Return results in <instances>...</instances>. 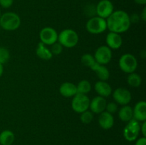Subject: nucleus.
Segmentation results:
<instances>
[{
  "label": "nucleus",
  "mask_w": 146,
  "mask_h": 145,
  "mask_svg": "<svg viewBox=\"0 0 146 145\" xmlns=\"http://www.w3.org/2000/svg\"><path fill=\"white\" fill-rule=\"evenodd\" d=\"M106 24L107 28L111 32L120 34L128 31L131 23L128 13L123 10H117L106 18Z\"/></svg>",
  "instance_id": "obj_1"
},
{
  "label": "nucleus",
  "mask_w": 146,
  "mask_h": 145,
  "mask_svg": "<svg viewBox=\"0 0 146 145\" xmlns=\"http://www.w3.org/2000/svg\"><path fill=\"white\" fill-rule=\"evenodd\" d=\"M77 93L87 95L91 90V82L87 80H82L76 85Z\"/></svg>",
  "instance_id": "obj_22"
},
{
  "label": "nucleus",
  "mask_w": 146,
  "mask_h": 145,
  "mask_svg": "<svg viewBox=\"0 0 146 145\" xmlns=\"http://www.w3.org/2000/svg\"><path fill=\"white\" fill-rule=\"evenodd\" d=\"M94 56L96 62L105 65L111 61L112 51L107 45H101L97 48Z\"/></svg>",
  "instance_id": "obj_8"
},
{
  "label": "nucleus",
  "mask_w": 146,
  "mask_h": 145,
  "mask_svg": "<svg viewBox=\"0 0 146 145\" xmlns=\"http://www.w3.org/2000/svg\"><path fill=\"white\" fill-rule=\"evenodd\" d=\"M140 18H141L143 21H146V8L145 7L143 9L142 12H141V16H140Z\"/></svg>",
  "instance_id": "obj_33"
},
{
  "label": "nucleus",
  "mask_w": 146,
  "mask_h": 145,
  "mask_svg": "<svg viewBox=\"0 0 146 145\" xmlns=\"http://www.w3.org/2000/svg\"><path fill=\"white\" fill-rule=\"evenodd\" d=\"M36 54L38 58L45 60V61H48V60L51 59L53 57L49 48H47L45 44L41 42H40L37 45V48L36 49Z\"/></svg>",
  "instance_id": "obj_19"
},
{
  "label": "nucleus",
  "mask_w": 146,
  "mask_h": 145,
  "mask_svg": "<svg viewBox=\"0 0 146 145\" xmlns=\"http://www.w3.org/2000/svg\"><path fill=\"white\" fill-rule=\"evenodd\" d=\"M10 58L9 51L4 47H0V63L3 64L7 62Z\"/></svg>",
  "instance_id": "obj_26"
},
{
  "label": "nucleus",
  "mask_w": 146,
  "mask_h": 145,
  "mask_svg": "<svg viewBox=\"0 0 146 145\" xmlns=\"http://www.w3.org/2000/svg\"><path fill=\"white\" fill-rule=\"evenodd\" d=\"M90 101L89 98L86 95L77 93L73 97L71 107L74 112L81 114L89 109Z\"/></svg>",
  "instance_id": "obj_7"
},
{
  "label": "nucleus",
  "mask_w": 146,
  "mask_h": 145,
  "mask_svg": "<svg viewBox=\"0 0 146 145\" xmlns=\"http://www.w3.org/2000/svg\"><path fill=\"white\" fill-rule=\"evenodd\" d=\"M106 42L108 48L111 50H115L121 48L123 44V39L119 34L110 31V33H108L106 36Z\"/></svg>",
  "instance_id": "obj_13"
},
{
  "label": "nucleus",
  "mask_w": 146,
  "mask_h": 145,
  "mask_svg": "<svg viewBox=\"0 0 146 145\" xmlns=\"http://www.w3.org/2000/svg\"><path fill=\"white\" fill-rule=\"evenodd\" d=\"M133 1L139 5H145L146 4V0H133Z\"/></svg>",
  "instance_id": "obj_34"
},
{
  "label": "nucleus",
  "mask_w": 146,
  "mask_h": 145,
  "mask_svg": "<svg viewBox=\"0 0 146 145\" xmlns=\"http://www.w3.org/2000/svg\"><path fill=\"white\" fill-rule=\"evenodd\" d=\"M127 82L130 86L133 88H138L142 83V78L138 74L135 72L130 73L127 78Z\"/></svg>",
  "instance_id": "obj_23"
},
{
  "label": "nucleus",
  "mask_w": 146,
  "mask_h": 145,
  "mask_svg": "<svg viewBox=\"0 0 146 145\" xmlns=\"http://www.w3.org/2000/svg\"><path fill=\"white\" fill-rule=\"evenodd\" d=\"M81 63L86 67L91 68L93 65L95 64L96 61L94 55L90 53H85L81 56Z\"/></svg>",
  "instance_id": "obj_24"
},
{
  "label": "nucleus",
  "mask_w": 146,
  "mask_h": 145,
  "mask_svg": "<svg viewBox=\"0 0 146 145\" xmlns=\"http://www.w3.org/2000/svg\"><path fill=\"white\" fill-rule=\"evenodd\" d=\"M94 88H95L96 92L98 93L99 96L105 98L109 97L113 92L112 88L106 81H98V82H96Z\"/></svg>",
  "instance_id": "obj_16"
},
{
  "label": "nucleus",
  "mask_w": 146,
  "mask_h": 145,
  "mask_svg": "<svg viewBox=\"0 0 146 145\" xmlns=\"http://www.w3.org/2000/svg\"><path fill=\"white\" fill-rule=\"evenodd\" d=\"M4 72V67H3V64L0 63V77L3 75Z\"/></svg>",
  "instance_id": "obj_35"
},
{
  "label": "nucleus",
  "mask_w": 146,
  "mask_h": 145,
  "mask_svg": "<svg viewBox=\"0 0 146 145\" xmlns=\"http://www.w3.org/2000/svg\"><path fill=\"white\" fill-rule=\"evenodd\" d=\"M59 92L64 98H73L77 94L76 85L70 82H65L61 85Z\"/></svg>",
  "instance_id": "obj_17"
},
{
  "label": "nucleus",
  "mask_w": 146,
  "mask_h": 145,
  "mask_svg": "<svg viewBox=\"0 0 146 145\" xmlns=\"http://www.w3.org/2000/svg\"><path fill=\"white\" fill-rule=\"evenodd\" d=\"M39 38L41 43L51 45L58 41V33L52 27H44L40 31Z\"/></svg>",
  "instance_id": "obj_9"
},
{
  "label": "nucleus",
  "mask_w": 146,
  "mask_h": 145,
  "mask_svg": "<svg viewBox=\"0 0 146 145\" xmlns=\"http://www.w3.org/2000/svg\"><path fill=\"white\" fill-rule=\"evenodd\" d=\"M1 10H0V17H1Z\"/></svg>",
  "instance_id": "obj_36"
},
{
  "label": "nucleus",
  "mask_w": 146,
  "mask_h": 145,
  "mask_svg": "<svg viewBox=\"0 0 146 145\" xmlns=\"http://www.w3.org/2000/svg\"><path fill=\"white\" fill-rule=\"evenodd\" d=\"M91 69L96 73L97 76L99 78L100 80L106 81L109 78L110 72L108 68L104 65H101V64L96 62L95 64L91 67Z\"/></svg>",
  "instance_id": "obj_18"
},
{
  "label": "nucleus",
  "mask_w": 146,
  "mask_h": 145,
  "mask_svg": "<svg viewBox=\"0 0 146 145\" xmlns=\"http://www.w3.org/2000/svg\"><path fill=\"white\" fill-rule=\"evenodd\" d=\"M129 17L131 23H138L140 20V16L137 14H133Z\"/></svg>",
  "instance_id": "obj_30"
},
{
  "label": "nucleus",
  "mask_w": 146,
  "mask_h": 145,
  "mask_svg": "<svg viewBox=\"0 0 146 145\" xmlns=\"http://www.w3.org/2000/svg\"><path fill=\"white\" fill-rule=\"evenodd\" d=\"M114 11V7L110 0H101L96 7V13L101 18L106 19Z\"/></svg>",
  "instance_id": "obj_10"
},
{
  "label": "nucleus",
  "mask_w": 146,
  "mask_h": 145,
  "mask_svg": "<svg viewBox=\"0 0 146 145\" xmlns=\"http://www.w3.org/2000/svg\"><path fill=\"white\" fill-rule=\"evenodd\" d=\"M15 140V135L12 131L6 129L0 133V144L11 145Z\"/></svg>",
  "instance_id": "obj_21"
},
{
  "label": "nucleus",
  "mask_w": 146,
  "mask_h": 145,
  "mask_svg": "<svg viewBox=\"0 0 146 145\" xmlns=\"http://www.w3.org/2000/svg\"><path fill=\"white\" fill-rule=\"evenodd\" d=\"M86 28L90 34H101L107 29L106 20L98 16H92L87 21Z\"/></svg>",
  "instance_id": "obj_4"
},
{
  "label": "nucleus",
  "mask_w": 146,
  "mask_h": 145,
  "mask_svg": "<svg viewBox=\"0 0 146 145\" xmlns=\"http://www.w3.org/2000/svg\"><path fill=\"white\" fill-rule=\"evenodd\" d=\"M106 111L109 112L110 114H115L118 111V104L114 102H110L107 103L106 107Z\"/></svg>",
  "instance_id": "obj_28"
},
{
  "label": "nucleus",
  "mask_w": 146,
  "mask_h": 145,
  "mask_svg": "<svg viewBox=\"0 0 146 145\" xmlns=\"http://www.w3.org/2000/svg\"><path fill=\"white\" fill-rule=\"evenodd\" d=\"M113 98L117 104L122 105H127L132 99L131 92L124 88H118L113 92Z\"/></svg>",
  "instance_id": "obj_11"
},
{
  "label": "nucleus",
  "mask_w": 146,
  "mask_h": 145,
  "mask_svg": "<svg viewBox=\"0 0 146 145\" xmlns=\"http://www.w3.org/2000/svg\"><path fill=\"white\" fill-rule=\"evenodd\" d=\"M141 132V125L139 122L132 119L128 122V124L123 129V136L128 142H134L137 139Z\"/></svg>",
  "instance_id": "obj_6"
},
{
  "label": "nucleus",
  "mask_w": 146,
  "mask_h": 145,
  "mask_svg": "<svg viewBox=\"0 0 146 145\" xmlns=\"http://www.w3.org/2000/svg\"><path fill=\"white\" fill-rule=\"evenodd\" d=\"M79 37L76 31L73 29L67 28L61 31L59 34H58V43L63 47L71 48H74L78 44Z\"/></svg>",
  "instance_id": "obj_3"
},
{
  "label": "nucleus",
  "mask_w": 146,
  "mask_h": 145,
  "mask_svg": "<svg viewBox=\"0 0 146 145\" xmlns=\"http://www.w3.org/2000/svg\"><path fill=\"white\" fill-rule=\"evenodd\" d=\"M118 64L123 72L130 74L136 71L138 67V61L133 54L125 53L121 56Z\"/></svg>",
  "instance_id": "obj_5"
},
{
  "label": "nucleus",
  "mask_w": 146,
  "mask_h": 145,
  "mask_svg": "<svg viewBox=\"0 0 146 145\" xmlns=\"http://www.w3.org/2000/svg\"><path fill=\"white\" fill-rule=\"evenodd\" d=\"M14 0H0V6L4 9H8L12 6Z\"/></svg>",
  "instance_id": "obj_29"
},
{
  "label": "nucleus",
  "mask_w": 146,
  "mask_h": 145,
  "mask_svg": "<svg viewBox=\"0 0 146 145\" xmlns=\"http://www.w3.org/2000/svg\"><path fill=\"white\" fill-rule=\"evenodd\" d=\"M0 29H1V27H0Z\"/></svg>",
  "instance_id": "obj_37"
},
{
  "label": "nucleus",
  "mask_w": 146,
  "mask_h": 145,
  "mask_svg": "<svg viewBox=\"0 0 146 145\" xmlns=\"http://www.w3.org/2000/svg\"><path fill=\"white\" fill-rule=\"evenodd\" d=\"M99 115L98 124L102 129L108 130V129H110L113 127L114 117L112 114H110L109 112L105 110Z\"/></svg>",
  "instance_id": "obj_14"
},
{
  "label": "nucleus",
  "mask_w": 146,
  "mask_h": 145,
  "mask_svg": "<svg viewBox=\"0 0 146 145\" xmlns=\"http://www.w3.org/2000/svg\"><path fill=\"white\" fill-rule=\"evenodd\" d=\"M0 145H1V144H0Z\"/></svg>",
  "instance_id": "obj_38"
},
{
  "label": "nucleus",
  "mask_w": 146,
  "mask_h": 145,
  "mask_svg": "<svg viewBox=\"0 0 146 145\" xmlns=\"http://www.w3.org/2000/svg\"><path fill=\"white\" fill-rule=\"evenodd\" d=\"M107 102L105 98L101 96H96L90 101L89 108L93 113L101 114L106 110Z\"/></svg>",
  "instance_id": "obj_12"
},
{
  "label": "nucleus",
  "mask_w": 146,
  "mask_h": 145,
  "mask_svg": "<svg viewBox=\"0 0 146 145\" xmlns=\"http://www.w3.org/2000/svg\"><path fill=\"white\" fill-rule=\"evenodd\" d=\"M21 25L19 16L14 12H6L0 17V27L6 31H14Z\"/></svg>",
  "instance_id": "obj_2"
},
{
  "label": "nucleus",
  "mask_w": 146,
  "mask_h": 145,
  "mask_svg": "<svg viewBox=\"0 0 146 145\" xmlns=\"http://www.w3.org/2000/svg\"><path fill=\"white\" fill-rule=\"evenodd\" d=\"M133 119L138 122L146 121V102L145 101H139L135 104L133 109Z\"/></svg>",
  "instance_id": "obj_15"
},
{
  "label": "nucleus",
  "mask_w": 146,
  "mask_h": 145,
  "mask_svg": "<svg viewBox=\"0 0 146 145\" xmlns=\"http://www.w3.org/2000/svg\"><path fill=\"white\" fill-rule=\"evenodd\" d=\"M118 117L123 122H129L133 119V108L129 105H123L118 111Z\"/></svg>",
  "instance_id": "obj_20"
},
{
  "label": "nucleus",
  "mask_w": 146,
  "mask_h": 145,
  "mask_svg": "<svg viewBox=\"0 0 146 145\" xmlns=\"http://www.w3.org/2000/svg\"><path fill=\"white\" fill-rule=\"evenodd\" d=\"M135 145H146V137L142 136V137L136 139Z\"/></svg>",
  "instance_id": "obj_31"
},
{
  "label": "nucleus",
  "mask_w": 146,
  "mask_h": 145,
  "mask_svg": "<svg viewBox=\"0 0 146 145\" xmlns=\"http://www.w3.org/2000/svg\"><path fill=\"white\" fill-rule=\"evenodd\" d=\"M141 132L143 134V136L146 137V121L143 122L142 125H141Z\"/></svg>",
  "instance_id": "obj_32"
},
{
  "label": "nucleus",
  "mask_w": 146,
  "mask_h": 145,
  "mask_svg": "<svg viewBox=\"0 0 146 145\" xmlns=\"http://www.w3.org/2000/svg\"><path fill=\"white\" fill-rule=\"evenodd\" d=\"M93 119H94V113L91 110L89 111L88 109V110L81 113L80 119L83 124H85V125L90 124L92 122Z\"/></svg>",
  "instance_id": "obj_25"
},
{
  "label": "nucleus",
  "mask_w": 146,
  "mask_h": 145,
  "mask_svg": "<svg viewBox=\"0 0 146 145\" xmlns=\"http://www.w3.org/2000/svg\"><path fill=\"white\" fill-rule=\"evenodd\" d=\"M50 51H51L52 55H58L59 54H61L63 51V46L59 44V43H54V44L51 45V48H50Z\"/></svg>",
  "instance_id": "obj_27"
}]
</instances>
